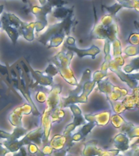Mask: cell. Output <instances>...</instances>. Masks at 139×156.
Returning <instances> with one entry per match:
<instances>
[{"instance_id": "obj_1", "label": "cell", "mask_w": 139, "mask_h": 156, "mask_svg": "<svg viewBox=\"0 0 139 156\" xmlns=\"http://www.w3.org/2000/svg\"><path fill=\"white\" fill-rule=\"evenodd\" d=\"M74 11L69 13L68 16L59 23L51 24L43 34H38L37 39L43 44L47 49L57 48L62 45L65 37L69 36L71 29L75 23Z\"/></svg>"}, {"instance_id": "obj_2", "label": "cell", "mask_w": 139, "mask_h": 156, "mask_svg": "<svg viewBox=\"0 0 139 156\" xmlns=\"http://www.w3.org/2000/svg\"><path fill=\"white\" fill-rule=\"evenodd\" d=\"M26 63L21 62V67L20 65L17 66V70L14 71L12 69V67L10 68V74H11V85L21 93L22 95L26 99L27 102H29L33 107V115L34 116H39L40 112H39L37 107L34 103V100L32 98L29 87L31 85L30 83V76L29 75V71L27 70Z\"/></svg>"}, {"instance_id": "obj_3", "label": "cell", "mask_w": 139, "mask_h": 156, "mask_svg": "<svg viewBox=\"0 0 139 156\" xmlns=\"http://www.w3.org/2000/svg\"><path fill=\"white\" fill-rule=\"evenodd\" d=\"M116 16L106 14L101 17L97 24H94L90 32V38L95 40H107L112 41L118 38L119 26Z\"/></svg>"}, {"instance_id": "obj_4", "label": "cell", "mask_w": 139, "mask_h": 156, "mask_svg": "<svg viewBox=\"0 0 139 156\" xmlns=\"http://www.w3.org/2000/svg\"><path fill=\"white\" fill-rule=\"evenodd\" d=\"M73 56L74 52L63 46V48L60 51H59L56 55L49 58L48 62H51L55 65L59 71V74L66 82L73 86H77L78 81L74 75L73 69L70 67Z\"/></svg>"}, {"instance_id": "obj_5", "label": "cell", "mask_w": 139, "mask_h": 156, "mask_svg": "<svg viewBox=\"0 0 139 156\" xmlns=\"http://www.w3.org/2000/svg\"><path fill=\"white\" fill-rule=\"evenodd\" d=\"M53 7L48 2L43 6H37V5H29V7H25L24 8L25 13L30 12L33 13L36 16L35 22V31L36 33H40L46 27L48 26V22L46 16L49 13L52 12Z\"/></svg>"}, {"instance_id": "obj_6", "label": "cell", "mask_w": 139, "mask_h": 156, "mask_svg": "<svg viewBox=\"0 0 139 156\" xmlns=\"http://www.w3.org/2000/svg\"><path fill=\"white\" fill-rule=\"evenodd\" d=\"M97 86L98 91L106 95L107 101H121L129 94V91L126 89L114 85L107 78L98 82Z\"/></svg>"}, {"instance_id": "obj_7", "label": "cell", "mask_w": 139, "mask_h": 156, "mask_svg": "<svg viewBox=\"0 0 139 156\" xmlns=\"http://www.w3.org/2000/svg\"><path fill=\"white\" fill-rule=\"evenodd\" d=\"M48 144L54 149L53 155L63 156L65 155L72 146H74V141L72 139V134H55L48 141Z\"/></svg>"}, {"instance_id": "obj_8", "label": "cell", "mask_w": 139, "mask_h": 156, "mask_svg": "<svg viewBox=\"0 0 139 156\" xmlns=\"http://www.w3.org/2000/svg\"><path fill=\"white\" fill-rule=\"evenodd\" d=\"M91 70L90 68H86L85 71L83 72L82 76L81 79L78 82L77 85L73 90H71L68 97H61V105L63 108H67L70 104H77V98L79 95L82 92L83 85L84 83L86 82L87 80H91Z\"/></svg>"}, {"instance_id": "obj_9", "label": "cell", "mask_w": 139, "mask_h": 156, "mask_svg": "<svg viewBox=\"0 0 139 156\" xmlns=\"http://www.w3.org/2000/svg\"><path fill=\"white\" fill-rule=\"evenodd\" d=\"M61 93H62V85L59 84H55L51 86V89L47 93V98L46 101V107L50 113L59 107H62L61 105Z\"/></svg>"}, {"instance_id": "obj_10", "label": "cell", "mask_w": 139, "mask_h": 156, "mask_svg": "<svg viewBox=\"0 0 139 156\" xmlns=\"http://www.w3.org/2000/svg\"><path fill=\"white\" fill-rule=\"evenodd\" d=\"M33 112V107L29 102L15 108L8 115V120L12 126H23L22 119L24 115H28Z\"/></svg>"}, {"instance_id": "obj_11", "label": "cell", "mask_w": 139, "mask_h": 156, "mask_svg": "<svg viewBox=\"0 0 139 156\" xmlns=\"http://www.w3.org/2000/svg\"><path fill=\"white\" fill-rule=\"evenodd\" d=\"M26 63L27 66H28V68H29V73L31 74L32 79H34L35 80V82L34 84H31L30 87L35 88L36 86H37L39 85H41V86H45V87H51V86H53V76L47 75L44 72H40V71H37L33 69L31 66H30V64L27 62V60Z\"/></svg>"}, {"instance_id": "obj_12", "label": "cell", "mask_w": 139, "mask_h": 156, "mask_svg": "<svg viewBox=\"0 0 139 156\" xmlns=\"http://www.w3.org/2000/svg\"><path fill=\"white\" fill-rule=\"evenodd\" d=\"M109 70L115 73L120 80L127 84V85L129 86L131 90L134 89L137 86H138V80H135L134 78H132L129 76V74H127L121 69V67H119L115 63L114 61L111 60L109 63Z\"/></svg>"}, {"instance_id": "obj_13", "label": "cell", "mask_w": 139, "mask_h": 156, "mask_svg": "<svg viewBox=\"0 0 139 156\" xmlns=\"http://www.w3.org/2000/svg\"><path fill=\"white\" fill-rule=\"evenodd\" d=\"M112 115V111L107 110L98 112L96 114H85L84 115L86 122H92L96 124V126L103 127L108 124Z\"/></svg>"}, {"instance_id": "obj_14", "label": "cell", "mask_w": 139, "mask_h": 156, "mask_svg": "<svg viewBox=\"0 0 139 156\" xmlns=\"http://www.w3.org/2000/svg\"><path fill=\"white\" fill-rule=\"evenodd\" d=\"M43 129L42 127L40 125L38 128L36 129L29 131L23 137H22V141L24 142V146H26L29 143H34L40 147L42 145V138H43Z\"/></svg>"}, {"instance_id": "obj_15", "label": "cell", "mask_w": 139, "mask_h": 156, "mask_svg": "<svg viewBox=\"0 0 139 156\" xmlns=\"http://www.w3.org/2000/svg\"><path fill=\"white\" fill-rule=\"evenodd\" d=\"M63 46L68 49V50H70L73 52H74V54H77L79 58H82L85 57V56H90L92 59H95L96 56L101 52L100 49L98 46H95V45H92L90 48L88 49L77 48L76 46V45L75 46H67V45H64Z\"/></svg>"}, {"instance_id": "obj_16", "label": "cell", "mask_w": 139, "mask_h": 156, "mask_svg": "<svg viewBox=\"0 0 139 156\" xmlns=\"http://www.w3.org/2000/svg\"><path fill=\"white\" fill-rule=\"evenodd\" d=\"M41 126L43 129V138H42V143L44 146L48 144L49 136L51 133V126H52V122H51V113L47 110L44 109L41 115Z\"/></svg>"}, {"instance_id": "obj_17", "label": "cell", "mask_w": 139, "mask_h": 156, "mask_svg": "<svg viewBox=\"0 0 139 156\" xmlns=\"http://www.w3.org/2000/svg\"><path fill=\"white\" fill-rule=\"evenodd\" d=\"M132 90V94L126 95L121 100L122 103L125 106L128 111L139 108V86H137Z\"/></svg>"}, {"instance_id": "obj_18", "label": "cell", "mask_w": 139, "mask_h": 156, "mask_svg": "<svg viewBox=\"0 0 139 156\" xmlns=\"http://www.w3.org/2000/svg\"><path fill=\"white\" fill-rule=\"evenodd\" d=\"M112 143L116 149L119 150V152H124L130 148V140L126 134L123 133L116 134L112 139Z\"/></svg>"}, {"instance_id": "obj_19", "label": "cell", "mask_w": 139, "mask_h": 156, "mask_svg": "<svg viewBox=\"0 0 139 156\" xmlns=\"http://www.w3.org/2000/svg\"><path fill=\"white\" fill-rule=\"evenodd\" d=\"M103 150L98 146V141L91 140L84 144V148L82 150V155L84 156H102Z\"/></svg>"}, {"instance_id": "obj_20", "label": "cell", "mask_w": 139, "mask_h": 156, "mask_svg": "<svg viewBox=\"0 0 139 156\" xmlns=\"http://www.w3.org/2000/svg\"><path fill=\"white\" fill-rule=\"evenodd\" d=\"M20 36H22L26 41H33L35 39V22L26 23L24 27L18 29Z\"/></svg>"}, {"instance_id": "obj_21", "label": "cell", "mask_w": 139, "mask_h": 156, "mask_svg": "<svg viewBox=\"0 0 139 156\" xmlns=\"http://www.w3.org/2000/svg\"><path fill=\"white\" fill-rule=\"evenodd\" d=\"M68 108L71 110L73 115V123L75 124L77 128L79 126H81L82 124L86 123V120L85 119V117L82 115V112L79 107L77 104H70L68 106Z\"/></svg>"}, {"instance_id": "obj_22", "label": "cell", "mask_w": 139, "mask_h": 156, "mask_svg": "<svg viewBox=\"0 0 139 156\" xmlns=\"http://www.w3.org/2000/svg\"><path fill=\"white\" fill-rule=\"evenodd\" d=\"M111 47H112V42L107 40L104 41V46H103V52H104V61L102 63L101 66V70L103 72H107L109 70V63L112 59V51H111Z\"/></svg>"}, {"instance_id": "obj_23", "label": "cell", "mask_w": 139, "mask_h": 156, "mask_svg": "<svg viewBox=\"0 0 139 156\" xmlns=\"http://www.w3.org/2000/svg\"><path fill=\"white\" fill-rule=\"evenodd\" d=\"M2 22V29L4 30L7 34L9 37V38L11 39V41H12V44H13V46H16V44L17 42V40L20 37V34L19 31H18V29L16 28H15L13 26H11L8 24H7L6 22L4 21H1Z\"/></svg>"}, {"instance_id": "obj_24", "label": "cell", "mask_w": 139, "mask_h": 156, "mask_svg": "<svg viewBox=\"0 0 139 156\" xmlns=\"http://www.w3.org/2000/svg\"><path fill=\"white\" fill-rule=\"evenodd\" d=\"M74 11V7H72L70 8L65 7H55V9L52 11V16H53L55 19L59 20H63V19H65L66 17L68 16L69 13Z\"/></svg>"}, {"instance_id": "obj_25", "label": "cell", "mask_w": 139, "mask_h": 156, "mask_svg": "<svg viewBox=\"0 0 139 156\" xmlns=\"http://www.w3.org/2000/svg\"><path fill=\"white\" fill-rule=\"evenodd\" d=\"M2 144L11 153H16L20 151V148L21 146H24L21 138L18 140H12V141L5 140L4 141H2Z\"/></svg>"}, {"instance_id": "obj_26", "label": "cell", "mask_w": 139, "mask_h": 156, "mask_svg": "<svg viewBox=\"0 0 139 156\" xmlns=\"http://www.w3.org/2000/svg\"><path fill=\"white\" fill-rule=\"evenodd\" d=\"M121 69L127 74H130V73H133L134 72L139 71V57L133 58L129 64L122 66Z\"/></svg>"}, {"instance_id": "obj_27", "label": "cell", "mask_w": 139, "mask_h": 156, "mask_svg": "<svg viewBox=\"0 0 139 156\" xmlns=\"http://www.w3.org/2000/svg\"><path fill=\"white\" fill-rule=\"evenodd\" d=\"M65 116V112L63 111V108L62 107H59L54 110L53 112L51 113V122L52 124L55 123H59V122L63 119V117Z\"/></svg>"}, {"instance_id": "obj_28", "label": "cell", "mask_w": 139, "mask_h": 156, "mask_svg": "<svg viewBox=\"0 0 139 156\" xmlns=\"http://www.w3.org/2000/svg\"><path fill=\"white\" fill-rule=\"evenodd\" d=\"M110 122L114 128L116 129H119L123 124L126 122V120L122 117L121 114H115L111 115V119H110Z\"/></svg>"}, {"instance_id": "obj_29", "label": "cell", "mask_w": 139, "mask_h": 156, "mask_svg": "<svg viewBox=\"0 0 139 156\" xmlns=\"http://www.w3.org/2000/svg\"><path fill=\"white\" fill-rule=\"evenodd\" d=\"M108 102L112 107V110L114 112V113L116 114H122L125 111H128L121 101H108Z\"/></svg>"}, {"instance_id": "obj_30", "label": "cell", "mask_w": 139, "mask_h": 156, "mask_svg": "<svg viewBox=\"0 0 139 156\" xmlns=\"http://www.w3.org/2000/svg\"><path fill=\"white\" fill-rule=\"evenodd\" d=\"M123 53L127 57H134L139 55V45H129L123 50Z\"/></svg>"}, {"instance_id": "obj_31", "label": "cell", "mask_w": 139, "mask_h": 156, "mask_svg": "<svg viewBox=\"0 0 139 156\" xmlns=\"http://www.w3.org/2000/svg\"><path fill=\"white\" fill-rule=\"evenodd\" d=\"M112 57L122 55L123 51H122L121 42H120L119 38H116V40H114V41H112Z\"/></svg>"}, {"instance_id": "obj_32", "label": "cell", "mask_w": 139, "mask_h": 156, "mask_svg": "<svg viewBox=\"0 0 139 156\" xmlns=\"http://www.w3.org/2000/svg\"><path fill=\"white\" fill-rule=\"evenodd\" d=\"M27 150H28V155L44 156L41 150L36 144L29 143V145H27Z\"/></svg>"}, {"instance_id": "obj_33", "label": "cell", "mask_w": 139, "mask_h": 156, "mask_svg": "<svg viewBox=\"0 0 139 156\" xmlns=\"http://www.w3.org/2000/svg\"><path fill=\"white\" fill-rule=\"evenodd\" d=\"M102 8L106 10V11L108 12V14L112 15L113 16H116L117 12H119L120 9H122V8H124V7H123V6H122L119 2H116V3H115L114 5L111 6V7H107V6L103 5V6H102Z\"/></svg>"}, {"instance_id": "obj_34", "label": "cell", "mask_w": 139, "mask_h": 156, "mask_svg": "<svg viewBox=\"0 0 139 156\" xmlns=\"http://www.w3.org/2000/svg\"><path fill=\"white\" fill-rule=\"evenodd\" d=\"M95 126H96V124H95L94 123H92V122H86L85 124L81 125L80 132L81 133L83 136H84V138H85V136H87L88 134H90V133H91V131H92L93 129H94Z\"/></svg>"}, {"instance_id": "obj_35", "label": "cell", "mask_w": 139, "mask_h": 156, "mask_svg": "<svg viewBox=\"0 0 139 156\" xmlns=\"http://www.w3.org/2000/svg\"><path fill=\"white\" fill-rule=\"evenodd\" d=\"M0 76L6 79V82L11 85V74H10V68L8 66L2 65L0 63Z\"/></svg>"}, {"instance_id": "obj_36", "label": "cell", "mask_w": 139, "mask_h": 156, "mask_svg": "<svg viewBox=\"0 0 139 156\" xmlns=\"http://www.w3.org/2000/svg\"><path fill=\"white\" fill-rule=\"evenodd\" d=\"M125 134H126V136L129 137L130 141L134 138L139 137V125L134 124Z\"/></svg>"}, {"instance_id": "obj_37", "label": "cell", "mask_w": 139, "mask_h": 156, "mask_svg": "<svg viewBox=\"0 0 139 156\" xmlns=\"http://www.w3.org/2000/svg\"><path fill=\"white\" fill-rule=\"evenodd\" d=\"M107 76H108L107 72H103V71L100 69V70L95 71L94 73L92 74L91 78H92L93 80H94V81L98 83L99 82L100 80H102V79H104L105 77H107Z\"/></svg>"}, {"instance_id": "obj_38", "label": "cell", "mask_w": 139, "mask_h": 156, "mask_svg": "<svg viewBox=\"0 0 139 156\" xmlns=\"http://www.w3.org/2000/svg\"><path fill=\"white\" fill-rule=\"evenodd\" d=\"M44 73H46L47 75L51 76H55L57 74H59V71L57 69V68L55 67V65L52 63L51 62H49V64L47 66V68L45 69V71H43Z\"/></svg>"}, {"instance_id": "obj_39", "label": "cell", "mask_w": 139, "mask_h": 156, "mask_svg": "<svg viewBox=\"0 0 139 156\" xmlns=\"http://www.w3.org/2000/svg\"><path fill=\"white\" fill-rule=\"evenodd\" d=\"M127 42L129 45H139V33H132L128 37Z\"/></svg>"}, {"instance_id": "obj_40", "label": "cell", "mask_w": 139, "mask_h": 156, "mask_svg": "<svg viewBox=\"0 0 139 156\" xmlns=\"http://www.w3.org/2000/svg\"><path fill=\"white\" fill-rule=\"evenodd\" d=\"M46 98H47V93L41 91V90L37 91L35 94V99H36L37 102H40V103L46 102Z\"/></svg>"}, {"instance_id": "obj_41", "label": "cell", "mask_w": 139, "mask_h": 156, "mask_svg": "<svg viewBox=\"0 0 139 156\" xmlns=\"http://www.w3.org/2000/svg\"><path fill=\"white\" fill-rule=\"evenodd\" d=\"M47 2L52 6V7H63L68 3L67 0H47Z\"/></svg>"}, {"instance_id": "obj_42", "label": "cell", "mask_w": 139, "mask_h": 156, "mask_svg": "<svg viewBox=\"0 0 139 156\" xmlns=\"http://www.w3.org/2000/svg\"><path fill=\"white\" fill-rule=\"evenodd\" d=\"M76 128H77V126L72 122V123L68 124V125L64 128V129H63V133L62 134H63V135H71L72 133L75 130Z\"/></svg>"}, {"instance_id": "obj_43", "label": "cell", "mask_w": 139, "mask_h": 156, "mask_svg": "<svg viewBox=\"0 0 139 156\" xmlns=\"http://www.w3.org/2000/svg\"><path fill=\"white\" fill-rule=\"evenodd\" d=\"M44 155H51L53 154L54 149L49 144H46L41 149Z\"/></svg>"}, {"instance_id": "obj_44", "label": "cell", "mask_w": 139, "mask_h": 156, "mask_svg": "<svg viewBox=\"0 0 139 156\" xmlns=\"http://www.w3.org/2000/svg\"><path fill=\"white\" fill-rule=\"evenodd\" d=\"M119 153V150H109V151H106V150H103L102 153V156H115L117 155Z\"/></svg>"}, {"instance_id": "obj_45", "label": "cell", "mask_w": 139, "mask_h": 156, "mask_svg": "<svg viewBox=\"0 0 139 156\" xmlns=\"http://www.w3.org/2000/svg\"><path fill=\"white\" fill-rule=\"evenodd\" d=\"M112 60L114 61L115 63L119 67H122L123 65H124V58L122 55L112 57Z\"/></svg>"}, {"instance_id": "obj_46", "label": "cell", "mask_w": 139, "mask_h": 156, "mask_svg": "<svg viewBox=\"0 0 139 156\" xmlns=\"http://www.w3.org/2000/svg\"><path fill=\"white\" fill-rule=\"evenodd\" d=\"M129 150L131 151L132 154L134 155L139 156V144H130V148Z\"/></svg>"}, {"instance_id": "obj_47", "label": "cell", "mask_w": 139, "mask_h": 156, "mask_svg": "<svg viewBox=\"0 0 139 156\" xmlns=\"http://www.w3.org/2000/svg\"><path fill=\"white\" fill-rule=\"evenodd\" d=\"M72 139H73V141L74 142H77V141H80L81 140H83L84 136H83V135L81 134V133L80 131H78L72 135Z\"/></svg>"}, {"instance_id": "obj_48", "label": "cell", "mask_w": 139, "mask_h": 156, "mask_svg": "<svg viewBox=\"0 0 139 156\" xmlns=\"http://www.w3.org/2000/svg\"><path fill=\"white\" fill-rule=\"evenodd\" d=\"M64 45H67V46H75L76 45V39L73 37L68 36L67 37V39H66L65 43Z\"/></svg>"}, {"instance_id": "obj_49", "label": "cell", "mask_w": 139, "mask_h": 156, "mask_svg": "<svg viewBox=\"0 0 139 156\" xmlns=\"http://www.w3.org/2000/svg\"><path fill=\"white\" fill-rule=\"evenodd\" d=\"M8 152H9V151H8V150H7L4 146H3L2 142H0V156L6 155Z\"/></svg>"}, {"instance_id": "obj_50", "label": "cell", "mask_w": 139, "mask_h": 156, "mask_svg": "<svg viewBox=\"0 0 139 156\" xmlns=\"http://www.w3.org/2000/svg\"><path fill=\"white\" fill-rule=\"evenodd\" d=\"M129 76L132 78H134V79H135V80H138L139 81V73H130V74H129Z\"/></svg>"}, {"instance_id": "obj_51", "label": "cell", "mask_w": 139, "mask_h": 156, "mask_svg": "<svg viewBox=\"0 0 139 156\" xmlns=\"http://www.w3.org/2000/svg\"><path fill=\"white\" fill-rule=\"evenodd\" d=\"M134 26H135V29H136V30L139 33V19L136 20H134Z\"/></svg>"}, {"instance_id": "obj_52", "label": "cell", "mask_w": 139, "mask_h": 156, "mask_svg": "<svg viewBox=\"0 0 139 156\" xmlns=\"http://www.w3.org/2000/svg\"><path fill=\"white\" fill-rule=\"evenodd\" d=\"M38 1L41 6H43V5H45L47 2V0H38Z\"/></svg>"}, {"instance_id": "obj_53", "label": "cell", "mask_w": 139, "mask_h": 156, "mask_svg": "<svg viewBox=\"0 0 139 156\" xmlns=\"http://www.w3.org/2000/svg\"><path fill=\"white\" fill-rule=\"evenodd\" d=\"M3 9H4V5H3V4L0 5V15L2 14V12H3Z\"/></svg>"}, {"instance_id": "obj_54", "label": "cell", "mask_w": 139, "mask_h": 156, "mask_svg": "<svg viewBox=\"0 0 139 156\" xmlns=\"http://www.w3.org/2000/svg\"><path fill=\"white\" fill-rule=\"evenodd\" d=\"M116 1H117V2H119L120 4H122L123 2H127V1H129V0H116Z\"/></svg>"}, {"instance_id": "obj_55", "label": "cell", "mask_w": 139, "mask_h": 156, "mask_svg": "<svg viewBox=\"0 0 139 156\" xmlns=\"http://www.w3.org/2000/svg\"><path fill=\"white\" fill-rule=\"evenodd\" d=\"M21 1L24 2V3H26V4H28V3H29V0H21Z\"/></svg>"}, {"instance_id": "obj_56", "label": "cell", "mask_w": 139, "mask_h": 156, "mask_svg": "<svg viewBox=\"0 0 139 156\" xmlns=\"http://www.w3.org/2000/svg\"><path fill=\"white\" fill-rule=\"evenodd\" d=\"M1 29H2V22H1V20H0V31H1Z\"/></svg>"}]
</instances>
